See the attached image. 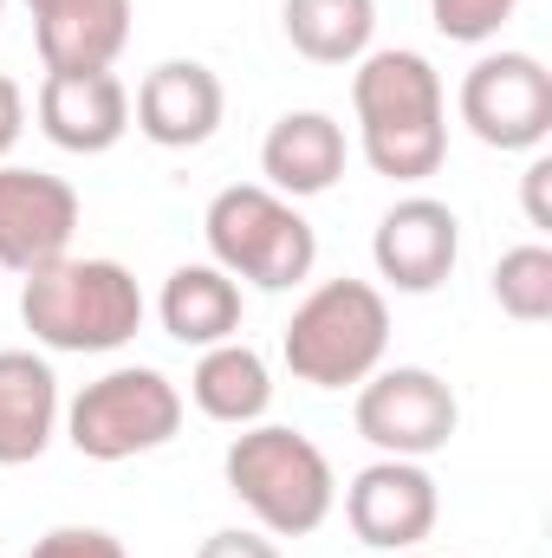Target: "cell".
<instances>
[{
	"mask_svg": "<svg viewBox=\"0 0 552 558\" xmlns=\"http://www.w3.org/2000/svg\"><path fill=\"white\" fill-rule=\"evenodd\" d=\"M351 111H358V149L391 182H429L448 156V92L442 72L410 52L384 46L364 52L351 72Z\"/></svg>",
	"mask_w": 552,
	"mask_h": 558,
	"instance_id": "obj_1",
	"label": "cell"
},
{
	"mask_svg": "<svg viewBox=\"0 0 552 558\" xmlns=\"http://www.w3.org/2000/svg\"><path fill=\"white\" fill-rule=\"evenodd\" d=\"M143 312H149L143 286L124 260H79V254H65V260L20 279V325L46 351H72V357L124 351L143 331Z\"/></svg>",
	"mask_w": 552,
	"mask_h": 558,
	"instance_id": "obj_2",
	"label": "cell"
},
{
	"mask_svg": "<svg viewBox=\"0 0 552 558\" xmlns=\"http://www.w3.org/2000/svg\"><path fill=\"white\" fill-rule=\"evenodd\" d=\"M221 481L267 539H305L338 507V474L325 448L286 422H248L221 454Z\"/></svg>",
	"mask_w": 552,
	"mask_h": 558,
	"instance_id": "obj_3",
	"label": "cell"
},
{
	"mask_svg": "<svg viewBox=\"0 0 552 558\" xmlns=\"http://www.w3.org/2000/svg\"><path fill=\"white\" fill-rule=\"evenodd\" d=\"M391 351V299L371 279H319L279 338V357L312 390H358Z\"/></svg>",
	"mask_w": 552,
	"mask_h": 558,
	"instance_id": "obj_4",
	"label": "cell"
},
{
	"mask_svg": "<svg viewBox=\"0 0 552 558\" xmlns=\"http://www.w3.org/2000/svg\"><path fill=\"white\" fill-rule=\"evenodd\" d=\"M202 241H208V260L221 274L241 279V286H261V292H292L319 267L312 221L299 215V202L274 195L267 182L221 189L202 215Z\"/></svg>",
	"mask_w": 552,
	"mask_h": 558,
	"instance_id": "obj_5",
	"label": "cell"
},
{
	"mask_svg": "<svg viewBox=\"0 0 552 558\" xmlns=\"http://www.w3.org/2000/svg\"><path fill=\"white\" fill-rule=\"evenodd\" d=\"M182 428V390L156 364H118L98 384H85L65 410V441L85 461H137L149 448L176 441Z\"/></svg>",
	"mask_w": 552,
	"mask_h": 558,
	"instance_id": "obj_6",
	"label": "cell"
},
{
	"mask_svg": "<svg viewBox=\"0 0 552 558\" xmlns=\"http://www.w3.org/2000/svg\"><path fill=\"white\" fill-rule=\"evenodd\" d=\"M455 105H461V124L475 131V143H488L501 156H533L552 137V72L533 52H514V46L481 52L461 72Z\"/></svg>",
	"mask_w": 552,
	"mask_h": 558,
	"instance_id": "obj_7",
	"label": "cell"
},
{
	"mask_svg": "<svg viewBox=\"0 0 552 558\" xmlns=\"http://www.w3.org/2000/svg\"><path fill=\"white\" fill-rule=\"evenodd\" d=\"M358 435L377 448V454H397V461H429L455 441L461 428V403L448 390V377H435L429 364H377L364 384H358V403H351Z\"/></svg>",
	"mask_w": 552,
	"mask_h": 558,
	"instance_id": "obj_8",
	"label": "cell"
},
{
	"mask_svg": "<svg viewBox=\"0 0 552 558\" xmlns=\"http://www.w3.org/2000/svg\"><path fill=\"white\" fill-rule=\"evenodd\" d=\"M435 520H442V494H435V474L422 461L377 454L345 487V526L371 553H416L435 533Z\"/></svg>",
	"mask_w": 552,
	"mask_h": 558,
	"instance_id": "obj_9",
	"label": "cell"
},
{
	"mask_svg": "<svg viewBox=\"0 0 552 558\" xmlns=\"http://www.w3.org/2000/svg\"><path fill=\"white\" fill-rule=\"evenodd\" d=\"M79 234V189L46 169L0 162V267L7 274H39L72 254Z\"/></svg>",
	"mask_w": 552,
	"mask_h": 558,
	"instance_id": "obj_10",
	"label": "cell"
},
{
	"mask_svg": "<svg viewBox=\"0 0 552 558\" xmlns=\"http://www.w3.org/2000/svg\"><path fill=\"white\" fill-rule=\"evenodd\" d=\"M371 260H377V279L397 286V292H416V299L435 292L461 260V215L435 195L391 202L377 234H371Z\"/></svg>",
	"mask_w": 552,
	"mask_h": 558,
	"instance_id": "obj_11",
	"label": "cell"
},
{
	"mask_svg": "<svg viewBox=\"0 0 552 558\" xmlns=\"http://www.w3.org/2000/svg\"><path fill=\"white\" fill-rule=\"evenodd\" d=\"M221 111H228V92H221L215 65H202V59L149 65L137 98H131V118L156 149H202L221 131Z\"/></svg>",
	"mask_w": 552,
	"mask_h": 558,
	"instance_id": "obj_12",
	"label": "cell"
},
{
	"mask_svg": "<svg viewBox=\"0 0 552 558\" xmlns=\"http://www.w3.org/2000/svg\"><path fill=\"white\" fill-rule=\"evenodd\" d=\"M33 118L65 156H105L131 131V92L118 72H46Z\"/></svg>",
	"mask_w": 552,
	"mask_h": 558,
	"instance_id": "obj_13",
	"label": "cell"
},
{
	"mask_svg": "<svg viewBox=\"0 0 552 558\" xmlns=\"http://www.w3.org/2000/svg\"><path fill=\"white\" fill-rule=\"evenodd\" d=\"M46 72H111L131 46V0H26Z\"/></svg>",
	"mask_w": 552,
	"mask_h": 558,
	"instance_id": "obj_14",
	"label": "cell"
},
{
	"mask_svg": "<svg viewBox=\"0 0 552 558\" xmlns=\"http://www.w3.org/2000/svg\"><path fill=\"white\" fill-rule=\"evenodd\" d=\"M345 162H351V143L332 111H286L261 137V175L286 202H312V195L338 189Z\"/></svg>",
	"mask_w": 552,
	"mask_h": 558,
	"instance_id": "obj_15",
	"label": "cell"
},
{
	"mask_svg": "<svg viewBox=\"0 0 552 558\" xmlns=\"http://www.w3.org/2000/svg\"><path fill=\"white\" fill-rule=\"evenodd\" d=\"M156 318L176 344L189 351H208V344H228L248 318V299H241V279H228L215 260H189L163 279L156 292Z\"/></svg>",
	"mask_w": 552,
	"mask_h": 558,
	"instance_id": "obj_16",
	"label": "cell"
},
{
	"mask_svg": "<svg viewBox=\"0 0 552 558\" xmlns=\"http://www.w3.org/2000/svg\"><path fill=\"white\" fill-rule=\"evenodd\" d=\"M59 377L39 351H0V468H26L59 435Z\"/></svg>",
	"mask_w": 552,
	"mask_h": 558,
	"instance_id": "obj_17",
	"label": "cell"
},
{
	"mask_svg": "<svg viewBox=\"0 0 552 558\" xmlns=\"http://www.w3.org/2000/svg\"><path fill=\"white\" fill-rule=\"evenodd\" d=\"M189 403L221 428H248V422H267L274 410V371L254 344L228 338V344H208L189 371Z\"/></svg>",
	"mask_w": 552,
	"mask_h": 558,
	"instance_id": "obj_18",
	"label": "cell"
},
{
	"mask_svg": "<svg viewBox=\"0 0 552 558\" xmlns=\"http://www.w3.org/2000/svg\"><path fill=\"white\" fill-rule=\"evenodd\" d=\"M279 26L312 65H358L377 33V0H279Z\"/></svg>",
	"mask_w": 552,
	"mask_h": 558,
	"instance_id": "obj_19",
	"label": "cell"
},
{
	"mask_svg": "<svg viewBox=\"0 0 552 558\" xmlns=\"http://www.w3.org/2000/svg\"><path fill=\"white\" fill-rule=\"evenodd\" d=\"M494 305L514 318V325H547L552 318V247L547 241H520L494 260V279H488Z\"/></svg>",
	"mask_w": 552,
	"mask_h": 558,
	"instance_id": "obj_20",
	"label": "cell"
},
{
	"mask_svg": "<svg viewBox=\"0 0 552 558\" xmlns=\"http://www.w3.org/2000/svg\"><path fill=\"white\" fill-rule=\"evenodd\" d=\"M514 13H520V0H429L435 33L455 39V46H488V39H501V26H507Z\"/></svg>",
	"mask_w": 552,
	"mask_h": 558,
	"instance_id": "obj_21",
	"label": "cell"
},
{
	"mask_svg": "<svg viewBox=\"0 0 552 558\" xmlns=\"http://www.w3.org/2000/svg\"><path fill=\"white\" fill-rule=\"evenodd\" d=\"M26 558H131V553H124V539L105 533V526H52V533L33 539Z\"/></svg>",
	"mask_w": 552,
	"mask_h": 558,
	"instance_id": "obj_22",
	"label": "cell"
},
{
	"mask_svg": "<svg viewBox=\"0 0 552 558\" xmlns=\"http://www.w3.org/2000/svg\"><path fill=\"white\" fill-rule=\"evenodd\" d=\"M520 208H527V221L552 234V156L547 149H533V162H527V175H520Z\"/></svg>",
	"mask_w": 552,
	"mask_h": 558,
	"instance_id": "obj_23",
	"label": "cell"
},
{
	"mask_svg": "<svg viewBox=\"0 0 552 558\" xmlns=\"http://www.w3.org/2000/svg\"><path fill=\"white\" fill-rule=\"evenodd\" d=\"M195 558H286L267 539V533H248V526H221V533H208L202 546H195Z\"/></svg>",
	"mask_w": 552,
	"mask_h": 558,
	"instance_id": "obj_24",
	"label": "cell"
},
{
	"mask_svg": "<svg viewBox=\"0 0 552 558\" xmlns=\"http://www.w3.org/2000/svg\"><path fill=\"white\" fill-rule=\"evenodd\" d=\"M20 131H26V92L0 72V162L13 156V143H20Z\"/></svg>",
	"mask_w": 552,
	"mask_h": 558,
	"instance_id": "obj_25",
	"label": "cell"
},
{
	"mask_svg": "<svg viewBox=\"0 0 552 558\" xmlns=\"http://www.w3.org/2000/svg\"><path fill=\"white\" fill-rule=\"evenodd\" d=\"M391 558H422V553H391Z\"/></svg>",
	"mask_w": 552,
	"mask_h": 558,
	"instance_id": "obj_26",
	"label": "cell"
},
{
	"mask_svg": "<svg viewBox=\"0 0 552 558\" xmlns=\"http://www.w3.org/2000/svg\"><path fill=\"white\" fill-rule=\"evenodd\" d=\"M0 20H7V0H0Z\"/></svg>",
	"mask_w": 552,
	"mask_h": 558,
	"instance_id": "obj_27",
	"label": "cell"
}]
</instances>
